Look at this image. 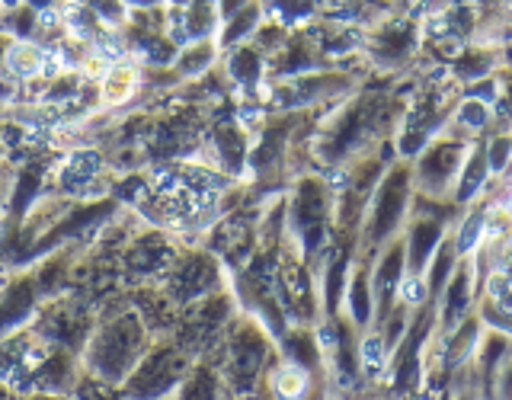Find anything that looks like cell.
Wrapping results in <instances>:
<instances>
[{"label":"cell","mask_w":512,"mask_h":400,"mask_svg":"<svg viewBox=\"0 0 512 400\" xmlns=\"http://www.w3.org/2000/svg\"><path fill=\"white\" fill-rule=\"evenodd\" d=\"M484 170H487V164L480 157H474L471 160V167H468V173H464V183H461V196H471V192L477 189V183H480V176H484Z\"/></svg>","instance_id":"2"},{"label":"cell","mask_w":512,"mask_h":400,"mask_svg":"<svg viewBox=\"0 0 512 400\" xmlns=\"http://www.w3.org/2000/svg\"><path fill=\"white\" fill-rule=\"evenodd\" d=\"M42 61H45V55L39 52L36 45H29V42H16L13 48H10V55H7V64L16 71V74H39L42 71Z\"/></svg>","instance_id":"1"},{"label":"cell","mask_w":512,"mask_h":400,"mask_svg":"<svg viewBox=\"0 0 512 400\" xmlns=\"http://www.w3.org/2000/svg\"><path fill=\"white\" fill-rule=\"evenodd\" d=\"M512 148V144L503 138V141H496V148H493V154H490V164H493V170H500L503 167V160H506V151Z\"/></svg>","instance_id":"4"},{"label":"cell","mask_w":512,"mask_h":400,"mask_svg":"<svg viewBox=\"0 0 512 400\" xmlns=\"http://www.w3.org/2000/svg\"><path fill=\"white\" fill-rule=\"evenodd\" d=\"M468 125H484L487 122V109L480 106V103H468L464 106V116H461Z\"/></svg>","instance_id":"3"}]
</instances>
